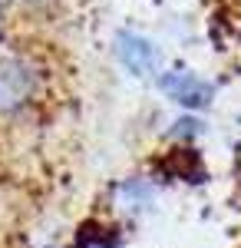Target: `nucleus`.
Instances as JSON below:
<instances>
[{
  "mask_svg": "<svg viewBox=\"0 0 241 248\" xmlns=\"http://www.w3.org/2000/svg\"><path fill=\"white\" fill-rule=\"evenodd\" d=\"M116 53L122 60V66L132 70L136 77H149V73L155 70V60H159L155 46H152L149 40L136 37V33H119V37H116Z\"/></svg>",
  "mask_w": 241,
  "mask_h": 248,
  "instance_id": "3",
  "label": "nucleus"
},
{
  "mask_svg": "<svg viewBox=\"0 0 241 248\" xmlns=\"http://www.w3.org/2000/svg\"><path fill=\"white\" fill-rule=\"evenodd\" d=\"M159 90L168 96V99H175L179 106H185V109H205L208 103H211V83H205L198 79L195 73H188V70H172V73H162L159 77Z\"/></svg>",
  "mask_w": 241,
  "mask_h": 248,
  "instance_id": "1",
  "label": "nucleus"
},
{
  "mask_svg": "<svg viewBox=\"0 0 241 248\" xmlns=\"http://www.w3.org/2000/svg\"><path fill=\"white\" fill-rule=\"evenodd\" d=\"M33 96V70L20 60H0V113H14Z\"/></svg>",
  "mask_w": 241,
  "mask_h": 248,
  "instance_id": "2",
  "label": "nucleus"
},
{
  "mask_svg": "<svg viewBox=\"0 0 241 248\" xmlns=\"http://www.w3.org/2000/svg\"><path fill=\"white\" fill-rule=\"evenodd\" d=\"M149 202H152V189L142 179H126L116 186V205L122 212H142L149 209Z\"/></svg>",
  "mask_w": 241,
  "mask_h": 248,
  "instance_id": "4",
  "label": "nucleus"
}]
</instances>
